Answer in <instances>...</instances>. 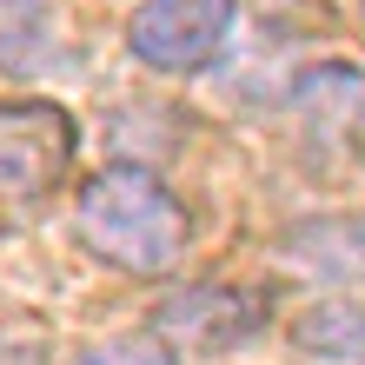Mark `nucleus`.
I'll return each mask as SVG.
<instances>
[{
    "label": "nucleus",
    "instance_id": "1",
    "mask_svg": "<svg viewBox=\"0 0 365 365\" xmlns=\"http://www.w3.org/2000/svg\"><path fill=\"white\" fill-rule=\"evenodd\" d=\"M73 232L93 259L133 272V279H166L186 246H192V212L180 192L146 166H106L73 192Z\"/></svg>",
    "mask_w": 365,
    "mask_h": 365
},
{
    "label": "nucleus",
    "instance_id": "2",
    "mask_svg": "<svg viewBox=\"0 0 365 365\" xmlns=\"http://www.w3.org/2000/svg\"><path fill=\"white\" fill-rule=\"evenodd\" d=\"M73 166V120L53 100H0V226L47 206Z\"/></svg>",
    "mask_w": 365,
    "mask_h": 365
},
{
    "label": "nucleus",
    "instance_id": "3",
    "mask_svg": "<svg viewBox=\"0 0 365 365\" xmlns=\"http://www.w3.org/2000/svg\"><path fill=\"white\" fill-rule=\"evenodd\" d=\"M240 0H146L126 20V47L153 73H200L232 40Z\"/></svg>",
    "mask_w": 365,
    "mask_h": 365
},
{
    "label": "nucleus",
    "instance_id": "4",
    "mask_svg": "<svg viewBox=\"0 0 365 365\" xmlns=\"http://www.w3.org/2000/svg\"><path fill=\"white\" fill-rule=\"evenodd\" d=\"M266 326L259 299L232 292V286H186L153 312V332L173 339L180 352H232Z\"/></svg>",
    "mask_w": 365,
    "mask_h": 365
},
{
    "label": "nucleus",
    "instance_id": "5",
    "mask_svg": "<svg viewBox=\"0 0 365 365\" xmlns=\"http://www.w3.org/2000/svg\"><path fill=\"white\" fill-rule=\"evenodd\" d=\"M292 106H299V120H306L312 140L365 160V73L359 67H346V60L306 67L292 80Z\"/></svg>",
    "mask_w": 365,
    "mask_h": 365
},
{
    "label": "nucleus",
    "instance_id": "6",
    "mask_svg": "<svg viewBox=\"0 0 365 365\" xmlns=\"http://www.w3.org/2000/svg\"><path fill=\"white\" fill-rule=\"evenodd\" d=\"M286 259L319 279L365 286V212H339V220H312V226L286 232Z\"/></svg>",
    "mask_w": 365,
    "mask_h": 365
},
{
    "label": "nucleus",
    "instance_id": "7",
    "mask_svg": "<svg viewBox=\"0 0 365 365\" xmlns=\"http://www.w3.org/2000/svg\"><path fill=\"white\" fill-rule=\"evenodd\" d=\"M292 346L312 365H365V299H319L299 312Z\"/></svg>",
    "mask_w": 365,
    "mask_h": 365
},
{
    "label": "nucleus",
    "instance_id": "8",
    "mask_svg": "<svg viewBox=\"0 0 365 365\" xmlns=\"http://www.w3.org/2000/svg\"><path fill=\"white\" fill-rule=\"evenodd\" d=\"M53 53V0H0V73H34Z\"/></svg>",
    "mask_w": 365,
    "mask_h": 365
},
{
    "label": "nucleus",
    "instance_id": "9",
    "mask_svg": "<svg viewBox=\"0 0 365 365\" xmlns=\"http://www.w3.org/2000/svg\"><path fill=\"white\" fill-rule=\"evenodd\" d=\"M73 365H180V346L160 332H126V339H100Z\"/></svg>",
    "mask_w": 365,
    "mask_h": 365
},
{
    "label": "nucleus",
    "instance_id": "10",
    "mask_svg": "<svg viewBox=\"0 0 365 365\" xmlns=\"http://www.w3.org/2000/svg\"><path fill=\"white\" fill-rule=\"evenodd\" d=\"M0 365H40V332L0 326Z\"/></svg>",
    "mask_w": 365,
    "mask_h": 365
}]
</instances>
